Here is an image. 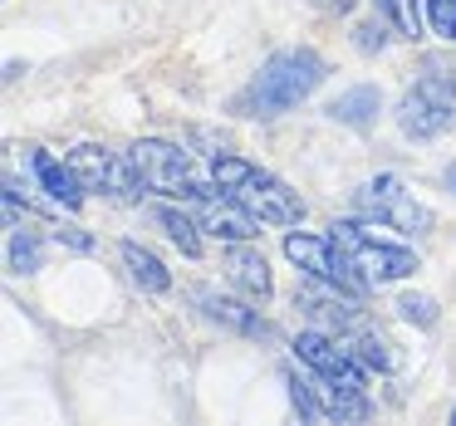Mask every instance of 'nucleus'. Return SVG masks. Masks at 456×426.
<instances>
[{"label":"nucleus","instance_id":"nucleus-1","mask_svg":"<svg viewBox=\"0 0 456 426\" xmlns=\"http://www.w3.org/2000/svg\"><path fill=\"white\" fill-rule=\"evenodd\" d=\"M211 181H216L231 201H240L256 221H265V226H299V221H305L299 191H289L280 177H270L265 167H256V162H246V157H216L211 162Z\"/></svg>","mask_w":456,"mask_h":426},{"label":"nucleus","instance_id":"nucleus-2","mask_svg":"<svg viewBox=\"0 0 456 426\" xmlns=\"http://www.w3.org/2000/svg\"><path fill=\"white\" fill-rule=\"evenodd\" d=\"M319 84H324V60H319V54H309V50H280V54H270V60L260 64V74L250 79L240 109H246L250 118H275V113L305 103Z\"/></svg>","mask_w":456,"mask_h":426},{"label":"nucleus","instance_id":"nucleus-3","mask_svg":"<svg viewBox=\"0 0 456 426\" xmlns=\"http://www.w3.org/2000/svg\"><path fill=\"white\" fill-rule=\"evenodd\" d=\"M69 167H74V177L84 181V191H99V197L118 201V206H133V201H142V191H148L133 152H109V148H99V142H84V148L69 152Z\"/></svg>","mask_w":456,"mask_h":426},{"label":"nucleus","instance_id":"nucleus-4","mask_svg":"<svg viewBox=\"0 0 456 426\" xmlns=\"http://www.w3.org/2000/svg\"><path fill=\"white\" fill-rule=\"evenodd\" d=\"M329 236L348 250V260H354V265L363 269L373 285H393V279L417 275V255H412V250L383 240L373 226H363V221H334V226H329Z\"/></svg>","mask_w":456,"mask_h":426},{"label":"nucleus","instance_id":"nucleus-5","mask_svg":"<svg viewBox=\"0 0 456 426\" xmlns=\"http://www.w3.org/2000/svg\"><path fill=\"white\" fill-rule=\"evenodd\" d=\"M285 255L295 260V265L305 269L309 279L329 285L334 294L358 299L368 285H373V279H368L363 269H358L354 260H348V250L338 245L334 236H305V230H299V236H285Z\"/></svg>","mask_w":456,"mask_h":426},{"label":"nucleus","instance_id":"nucleus-6","mask_svg":"<svg viewBox=\"0 0 456 426\" xmlns=\"http://www.w3.org/2000/svg\"><path fill=\"white\" fill-rule=\"evenodd\" d=\"M289 402L305 422H363L368 402L363 392H348V387L329 382L324 373L305 367V373H289Z\"/></svg>","mask_w":456,"mask_h":426},{"label":"nucleus","instance_id":"nucleus-7","mask_svg":"<svg viewBox=\"0 0 456 426\" xmlns=\"http://www.w3.org/2000/svg\"><path fill=\"white\" fill-rule=\"evenodd\" d=\"M358 211H363L368 221H383V226L403 230V236H422V230H432V211L417 206V197L403 187L397 177H373L358 187Z\"/></svg>","mask_w":456,"mask_h":426},{"label":"nucleus","instance_id":"nucleus-8","mask_svg":"<svg viewBox=\"0 0 456 426\" xmlns=\"http://www.w3.org/2000/svg\"><path fill=\"white\" fill-rule=\"evenodd\" d=\"M128 152H133V162H138L148 191H158V197H177V201H191V197H197L201 181L191 177V157H187L182 148L158 142V138H142V142H133Z\"/></svg>","mask_w":456,"mask_h":426},{"label":"nucleus","instance_id":"nucleus-9","mask_svg":"<svg viewBox=\"0 0 456 426\" xmlns=\"http://www.w3.org/2000/svg\"><path fill=\"white\" fill-rule=\"evenodd\" d=\"M397 123L407 138H436L456 123V89L446 79H422L417 89L403 93L397 103Z\"/></svg>","mask_w":456,"mask_h":426},{"label":"nucleus","instance_id":"nucleus-10","mask_svg":"<svg viewBox=\"0 0 456 426\" xmlns=\"http://www.w3.org/2000/svg\"><path fill=\"white\" fill-rule=\"evenodd\" d=\"M295 358H299V367H314L329 382L348 387V392H363V363H358L348 348H338L329 334H319V328H309V334L295 338Z\"/></svg>","mask_w":456,"mask_h":426},{"label":"nucleus","instance_id":"nucleus-11","mask_svg":"<svg viewBox=\"0 0 456 426\" xmlns=\"http://www.w3.org/2000/svg\"><path fill=\"white\" fill-rule=\"evenodd\" d=\"M191 206H197L201 230H211L216 240H256V230L265 226V221H256L240 201H231L221 187H197Z\"/></svg>","mask_w":456,"mask_h":426},{"label":"nucleus","instance_id":"nucleus-12","mask_svg":"<svg viewBox=\"0 0 456 426\" xmlns=\"http://www.w3.org/2000/svg\"><path fill=\"white\" fill-rule=\"evenodd\" d=\"M30 172L40 177L45 197H50L54 206L74 211V206L84 201V181L74 177V167H69V162H60V157H50L45 148H30Z\"/></svg>","mask_w":456,"mask_h":426},{"label":"nucleus","instance_id":"nucleus-13","mask_svg":"<svg viewBox=\"0 0 456 426\" xmlns=\"http://www.w3.org/2000/svg\"><path fill=\"white\" fill-rule=\"evenodd\" d=\"M197 304H201V314H207L211 324H221V328H236V334H250V338L270 334L265 318H260L256 309L236 304V299H221V294H211V289H197Z\"/></svg>","mask_w":456,"mask_h":426},{"label":"nucleus","instance_id":"nucleus-14","mask_svg":"<svg viewBox=\"0 0 456 426\" xmlns=\"http://www.w3.org/2000/svg\"><path fill=\"white\" fill-rule=\"evenodd\" d=\"M226 269H231V279H236L246 294H256V299H265L270 294V269H265V255H256V250L246 245V240H231V250H226Z\"/></svg>","mask_w":456,"mask_h":426},{"label":"nucleus","instance_id":"nucleus-15","mask_svg":"<svg viewBox=\"0 0 456 426\" xmlns=\"http://www.w3.org/2000/svg\"><path fill=\"white\" fill-rule=\"evenodd\" d=\"M123 265H128V279L138 289H148V294H162V289H172V275L162 269V260L152 255V250H142L138 240H123Z\"/></svg>","mask_w":456,"mask_h":426},{"label":"nucleus","instance_id":"nucleus-16","mask_svg":"<svg viewBox=\"0 0 456 426\" xmlns=\"http://www.w3.org/2000/svg\"><path fill=\"white\" fill-rule=\"evenodd\" d=\"M378 113V89H368V84H358V89L338 93L334 103H329V118L334 123H348V128H368Z\"/></svg>","mask_w":456,"mask_h":426},{"label":"nucleus","instance_id":"nucleus-17","mask_svg":"<svg viewBox=\"0 0 456 426\" xmlns=\"http://www.w3.org/2000/svg\"><path fill=\"white\" fill-rule=\"evenodd\" d=\"M152 221H158V226L167 230V240L182 250V255H191V260L201 255V236H197L201 221H191L187 211H177V206H158V211H152Z\"/></svg>","mask_w":456,"mask_h":426},{"label":"nucleus","instance_id":"nucleus-18","mask_svg":"<svg viewBox=\"0 0 456 426\" xmlns=\"http://www.w3.org/2000/svg\"><path fill=\"white\" fill-rule=\"evenodd\" d=\"M348 353H354L363 367H378V373H393V367H397V353L387 348V338L368 334V328H358V334H354V348H348Z\"/></svg>","mask_w":456,"mask_h":426},{"label":"nucleus","instance_id":"nucleus-19","mask_svg":"<svg viewBox=\"0 0 456 426\" xmlns=\"http://www.w3.org/2000/svg\"><path fill=\"white\" fill-rule=\"evenodd\" d=\"M378 11H383L387 25H393L397 35H407V40L422 35V0H378Z\"/></svg>","mask_w":456,"mask_h":426},{"label":"nucleus","instance_id":"nucleus-20","mask_svg":"<svg viewBox=\"0 0 456 426\" xmlns=\"http://www.w3.org/2000/svg\"><path fill=\"white\" fill-rule=\"evenodd\" d=\"M11 269H15V275H30V269H40V240L11 230Z\"/></svg>","mask_w":456,"mask_h":426},{"label":"nucleus","instance_id":"nucleus-21","mask_svg":"<svg viewBox=\"0 0 456 426\" xmlns=\"http://www.w3.org/2000/svg\"><path fill=\"white\" fill-rule=\"evenodd\" d=\"M427 25L456 44V0H427Z\"/></svg>","mask_w":456,"mask_h":426},{"label":"nucleus","instance_id":"nucleus-22","mask_svg":"<svg viewBox=\"0 0 456 426\" xmlns=\"http://www.w3.org/2000/svg\"><path fill=\"white\" fill-rule=\"evenodd\" d=\"M397 309H403L407 324H432V318H436V304H432V299H422V294H403V299H397Z\"/></svg>","mask_w":456,"mask_h":426},{"label":"nucleus","instance_id":"nucleus-23","mask_svg":"<svg viewBox=\"0 0 456 426\" xmlns=\"http://www.w3.org/2000/svg\"><path fill=\"white\" fill-rule=\"evenodd\" d=\"M54 240H60V245H69V250H94V240L84 236L79 226H60V230H54Z\"/></svg>","mask_w":456,"mask_h":426},{"label":"nucleus","instance_id":"nucleus-24","mask_svg":"<svg viewBox=\"0 0 456 426\" xmlns=\"http://www.w3.org/2000/svg\"><path fill=\"white\" fill-rule=\"evenodd\" d=\"M383 44H387L383 25H363V30H358V50H383Z\"/></svg>","mask_w":456,"mask_h":426},{"label":"nucleus","instance_id":"nucleus-25","mask_svg":"<svg viewBox=\"0 0 456 426\" xmlns=\"http://www.w3.org/2000/svg\"><path fill=\"white\" fill-rule=\"evenodd\" d=\"M314 5H319V11H334V15H344L348 5H354V0H314Z\"/></svg>","mask_w":456,"mask_h":426},{"label":"nucleus","instance_id":"nucleus-26","mask_svg":"<svg viewBox=\"0 0 456 426\" xmlns=\"http://www.w3.org/2000/svg\"><path fill=\"white\" fill-rule=\"evenodd\" d=\"M446 181H452V191H456V167H452V172H446Z\"/></svg>","mask_w":456,"mask_h":426}]
</instances>
